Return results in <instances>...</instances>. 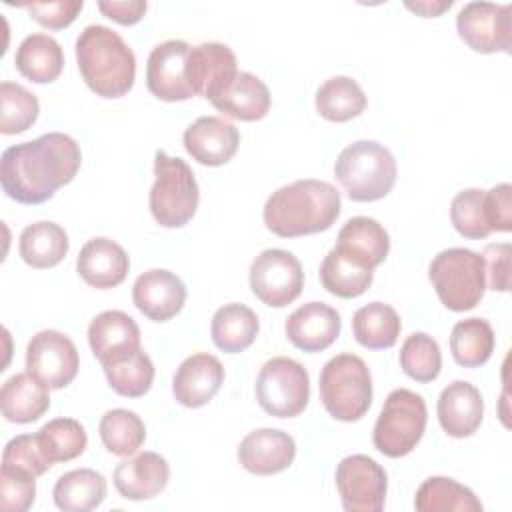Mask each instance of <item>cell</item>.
<instances>
[{"label":"cell","mask_w":512,"mask_h":512,"mask_svg":"<svg viewBox=\"0 0 512 512\" xmlns=\"http://www.w3.org/2000/svg\"><path fill=\"white\" fill-rule=\"evenodd\" d=\"M512 188L510 184H496L494 188L486 190V210H488V224L492 232H510L512 230V202H510Z\"/></svg>","instance_id":"7dc6e473"},{"label":"cell","mask_w":512,"mask_h":512,"mask_svg":"<svg viewBox=\"0 0 512 512\" xmlns=\"http://www.w3.org/2000/svg\"><path fill=\"white\" fill-rule=\"evenodd\" d=\"M454 2L452 0H420V2H404V6L420 16H426V18H432V16H440L444 10H448Z\"/></svg>","instance_id":"681fc988"},{"label":"cell","mask_w":512,"mask_h":512,"mask_svg":"<svg viewBox=\"0 0 512 512\" xmlns=\"http://www.w3.org/2000/svg\"><path fill=\"white\" fill-rule=\"evenodd\" d=\"M76 270L86 284L106 290L124 282L130 270V258L118 242L96 236L80 248Z\"/></svg>","instance_id":"7402d4cb"},{"label":"cell","mask_w":512,"mask_h":512,"mask_svg":"<svg viewBox=\"0 0 512 512\" xmlns=\"http://www.w3.org/2000/svg\"><path fill=\"white\" fill-rule=\"evenodd\" d=\"M436 412L438 422L448 436L466 438L472 436L482 424L484 400L474 384L454 380L440 392Z\"/></svg>","instance_id":"603a6c76"},{"label":"cell","mask_w":512,"mask_h":512,"mask_svg":"<svg viewBox=\"0 0 512 512\" xmlns=\"http://www.w3.org/2000/svg\"><path fill=\"white\" fill-rule=\"evenodd\" d=\"M512 6L494 2H468L456 16L458 36L474 52L510 54L512 46Z\"/></svg>","instance_id":"8fae6325"},{"label":"cell","mask_w":512,"mask_h":512,"mask_svg":"<svg viewBox=\"0 0 512 512\" xmlns=\"http://www.w3.org/2000/svg\"><path fill=\"white\" fill-rule=\"evenodd\" d=\"M106 478L92 468H76L62 474L52 490L54 504L64 512H88L106 498Z\"/></svg>","instance_id":"4dcf8cb0"},{"label":"cell","mask_w":512,"mask_h":512,"mask_svg":"<svg viewBox=\"0 0 512 512\" xmlns=\"http://www.w3.org/2000/svg\"><path fill=\"white\" fill-rule=\"evenodd\" d=\"M366 94L350 76H332L316 90V110L330 122H346L366 108Z\"/></svg>","instance_id":"e575fe53"},{"label":"cell","mask_w":512,"mask_h":512,"mask_svg":"<svg viewBox=\"0 0 512 512\" xmlns=\"http://www.w3.org/2000/svg\"><path fill=\"white\" fill-rule=\"evenodd\" d=\"M40 450L50 464L78 458L88 444L84 426L74 418H54L36 432Z\"/></svg>","instance_id":"74e56055"},{"label":"cell","mask_w":512,"mask_h":512,"mask_svg":"<svg viewBox=\"0 0 512 512\" xmlns=\"http://www.w3.org/2000/svg\"><path fill=\"white\" fill-rule=\"evenodd\" d=\"M336 488L346 512H380L384 508L386 470L366 454H352L336 468Z\"/></svg>","instance_id":"7c38bea8"},{"label":"cell","mask_w":512,"mask_h":512,"mask_svg":"<svg viewBox=\"0 0 512 512\" xmlns=\"http://www.w3.org/2000/svg\"><path fill=\"white\" fill-rule=\"evenodd\" d=\"M238 128L220 116H200L184 130L186 152L204 166H222L236 154Z\"/></svg>","instance_id":"ac0fdd59"},{"label":"cell","mask_w":512,"mask_h":512,"mask_svg":"<svg viewBox=\"0 0 512 512\" xmlns=\"http://www.w3.org/2000/svg\"><path fill=\"white\" fill-rule=\"evenodd\" d=\"M98 432L104 448L116 456H132L146 440L142 418L126 408L108 410L100 418Z\"/></svg>","instance_id":"f35d334b"},{"label":"cell","mask_w":512,"mask_h":512,"mask_svg":"<svg viewBox=\"0 0 512 512\" xmlns=\"http://www.w3.org/2000/svg\"><path fill=\"white\" fill-rule=\"evenodd\" d=\"M88 342L100 364L140 348V328L122 310H104L88 326Z\"/></svg>","instance_id":"d4e9b609"},{"label":"cell","mask_w":512,"mask_h":512,"mask_svg":"<svg viewBox=\"0 0 512 512\" xmlns=\"http://www.w3.org/2000/svg\"><path fill=\"white\" fill-rule=\"evenodd\" d=\"M154 176L148 196L154 220L164 228H180L188 224L196 214L200 200L192 168L182 158L156 150Z\"/></svg>","instance_id":"8992f818"},{"label":"cell","mask_w":512,"mask_h":512,"mask_svg":"<svg viewBox=\"0 0 512 512\" xmlns=\"http://www.w3.org/2000/svg\"><path fill=\"white\" fill-rule=\"evenodd\" d=\"M28 10L30 18L36 20L38 24L50 28V30H60L70 26L80 10L84 8L82 0H58V2H34V4H24Z\"/></svg>","instance_id":"f6af8a7d"},{"label":"cell","mask_w":512,"mask_h":512,"mask_svg":"<svg viewBox=\"0 0 512 512\" xmlns=\"http://www.w3.org/2000/svg\"><path fill=\"white\" fill-rule=\"evenodd\" d=\"M414 508L418 512H482V502L468 486L446 476H430L418 486Z\"/></svg>","instance_id":"d6a6232c"},{"label":"cell","mask_w":512,"mask_h":512,"mask_svg":"<svg viewBox=\"0 0 512 512\" xmlns=\"http://www.w3.org/2000/svg\"><path fill=\"white\" fill-rule=\"evenodd\" d=\"M2 464L20 468L32 476H42L50 470V462L44 458L36 434H20L6 442L2 452Z\"/></svg>","instance_id":"ee69618b"},{"label":"cell","mask_w":512,"mask_h":512,"mask_svg":"<svg viewBox=\"0 0 512 512\" xmlns=\"http://www.w3.org/2000/svg\"><path fill=\"white\" fill-rule=\"evenodd\" d=\"M428 278L440 302L452 312L472 310L486 292L484 258L468 248L438 252L428 266Z\"/></svg>","instance_id":"52a82bcc"},{"label":"cell","mask_w":512,"mask_h":512,"mask_svg":"<svg viewBox=\"0 0 512 512\" xmlns=\"http://www.w3.org/2000/svg\"><path fill=\"white\" fill-rule=\"evenodd\" d=\"M450 220L456 232L470 240H482L492 234L486 210V190H460L450 204Z\"/></svg>","instance_id":"b9f144b4"},{"label":"cell","mask_w":512,"mask_h":512,"mask_svg":"<svg viewBox=\"0 0 512 512\" xmlns=\"http://www.w3.org/2000/svg\"><path fill=\"white\" fill-rule=\"evenodd\" d=\"M340 208V192L330 182L304 178L272 192L262 216L272 234L296 238L328 230L340 216Z\"/></svg>","instance_id":"7a4b0ae2"},{"label":"cell","mask_w":512,"mask_h":512,"mask_svg":"<svg viewBox=\"0 0 512 512\" xmlns=\"http://www.w3.org/2000/svg\"><path fill=\"white\" fill-rule=\"evenodd\" d=\"M80 164L82 152L78 142L64 132H48L2 152V190L20 204H42L60 186L74 180Z\"/></svg>","instance_id":"6da1fadb"},{"label":"cell","mask_w":512,"mask_h":512,"mask_svg":"<svg viewBox=\"0 0 512 512\" xmlns=\"http://www.w3.org/2000/svg\"><path fill=\"white\" fill-rule=\"evenodd\" d=\"M222 382V362L214 354L196 352L176 368L172 378V394L182 406L200 408L218 394Z\"/></svg>","instance_id":"ffe728a7"},{"label":"cell","mask_w":512,"mask_h":512,"mask_svg":"<svg viewBox=\"0 0 512 512\" xmlns=\"http://www.w3.org/2000/svg\"><path fill=\"white\" fill-rule=\"evenodd\" d=\"M396 160L392 152L374 140H356L336 158L334 176L354 202L384 198L396 184Z\"/></svg>","instance_id":"277c9868"},{"label":"cell","mask_w":512,"mask_h":512,"mask_svg":"<svg viewBox=\"0 0 512 512\" xmlns=\"http://www.w3.org/2000/svg\"><path fill=\"white\" fill-rule=\"evenodd\" d=\"M102 368L110 388L126 398L144 396L154 380V364L142 348L106 362Z\"/></svg>","instance_id":"d590c367"},{"label":"cell","mask_w":512,"mask_h":512,"mask_svg":"<svg viewBox=\"0 0 512 512\" xmlns=\"http://www.w3.org/2000/svg\"><path fill=\"white\" fill-rule=\"evenodd\" d=\"M426 420L428 410L420 394L408 388L392 390L372 430L374 448L388 458L410 454L424 436Z\"/></svg>","instance_id":"ba28073f"},{"label":"cell","mask_w":512,"mask_h":512,"mask_svg":"<svg viewBox=\"0 0 512 512\" xmlns=\"http://www.w3.org/2000/svg\"><path fill=\"white\" fill-rule=\"evenodd\" d=\"M36 476L2 464L0 470V508L4 512H24L36 498Z\"/></svg>","instance_id":"7bdbcfd3"},{"label":"cell","mask_w":512,"mask_h":512,"mask_svg":"<svg viewBox=\"0 0 512 512\" xmlns=\"http://www.w3.org/2000/svg\"><path fill=\"white\" fill-rule=\"evenodd\" d=\"M294 456V438L276 428L252 430L238 446V462L256 476H272L286 470L294 462Z\"/></svg>","instance_id":"e0dca14e"},{"label":"cell","mask_w":512,"mask_h":512,"mask_svg":"<svg viewBox=\"0 0 512 512\" xmlns=\"http://www.w3.org/2000/svg\"><path fill=\"white\" fill-rule=\"evenodd\" d=\"M400 368L416 382H432L442 368L438 342L426 332H412L400 348Z\"/></svg>","instance_id":"60d3db41"},{"label":"cell","mask_w":512,"mask_h":512,"mask_svg":"<svg viewBox=\"0 0 512 512\" xmlns=\"http://www.w3.org/2000/svg\"><path fill=\"white\" fill-rule=\"evenodd\" d=\"M510 256H512L510 242H496L484 248L482 258L486 268V280L492 290H498V292L510 290Z\"/></svg>","instance_id":"bcb514c9"},{"label":"cell","mask_w":512,"mask_h":512,"mask_svg":"<svg viewBox=\"0 0 512 512\" xmlns=\"http://www.w3.org/2000/svg\"><path fill=\"white\" fill-rule=\"evenodd\" d=\"M212 106L236 120H262L270 110V90L256 74L238 72L212 100Z\"/></svg>","instance_id":"484cf974"},{"label":"cell","mask_w":512,"mask_h":512,"mask_svg":"<svg viewBox=\"0 0 512 512\" xmlns=\"http://www.w3.org/2000/svg\"><path fill=\"white\" fill-rule=\"evenodd\" d=\"M402 322L398 312L384 302H370L352 316V334L368 350L392 348L400 336Z\"/></svg>","instance_id":"1f68e13d"},{"label":"cell","mask_w":512,"mask_h":512,"mask_svg":"<svg viewBox=\"0 0 512 512\" xmlns=\"http://www.w3.org/2000/svg\"><path fill=\"white\" fill-rule=\"evenodd\" d=\"M80 368L74 342L58 330L36 332L26 346V372L50 390L68 386Z\"/></svg>","instance_id":"4fadbf2b"},{"label":"cell","mask_w":512,"mask_h":512,"mask_svg":"<svg viewBox=\"0 0 512 512\" xmlns=\"http://www.w3.org/2000/svg\"><path fill=\"white\" fill-rule=\"evenodd\" d=\"M40 104L36 94L18 82L4 80L0 84V132L20 134L26 132L38 118Z\"/></svg>","instance_id":"ab89813d"},{"label":"cell","mask_w":512,"mask_h":512,"mask_svg":"<svg viewBox=\"0 0 512 512\" xmlns=\"http://www.w3.org/2000/svg\"><path fill=\"white\" fill-rule=\"evenodd\" d=\"M48 386L28 372L10 376L0 390V408L6 420L16 424L36 422L50 408Z\"/></svg>","instance_id":"4316f807"},{"label":"cell","mask_w":512,"mask_h":512,"mask_svg":"<svg viewBox=\"0 0 512 512\" xmlns=\"http://www.w3.org/2000/svg\"><path fill=\"white\" fill-rule=\"evenodd\" d=\"M334 248L358 266L374 270L390 252V236L378 220L354 216L340 228Z\"/></svg>","instance_id":"cb8c5ba5"},{"label":"cell","mask_w":512,"mask_h":512,"mask_svg":"<svg viewBox=\"0 0 512 512\" xmlns=\"http://www.w3.org/2000/svg\"><path fill=\"white\" fill-rule=\"evenodd\" d=\"M186 286L180 276L164 268H152L140 274L132 286L134 306L154 322L174 318L186 302Z\"/></svg>","instance_id":"2e32d148"},{"label":"cell","mask_w":512,"mask_h":512,"mask_svg":"<svg viewBox=\"0 0 512 512\" xmlns=\"http://www.w3.org/2000/svg\"><path fill=\"white\" fill-rule=\"evenodd\" d=\"M250 288L266 306L284 308L292 304L304 288L300 260L282 248L262 250L250 264Z\"/></svg>","instance_id":"30bf717a"},{"label":"cell","mask_w":512,"mask_h":512,"mask_svg":"<svg viewBox=\"0 0 512 512\" xmlns=\"http://www.w3.org/2000/svg\"><path fill=\"white\" fill-rule=\"evenodd\" d=\"M14 64L24 78L36 84H46L60 76L64 68V52L52 36L38 32L26 36L18 44Z\"/></svg>","instance_id":"f1b7e54d"},{"label":"cell","mask_w":512,"mask_h":512,"mask_svg":"<svg viewBox=\"0 0 512 512\" xmlns=\"http://www.w3.org/2000/svg\"><path fill=\"white\" fill-rule=\"evenodd\" d=\"M320 400L342 422L360 420L372 404V376L366 362L350 352L332 356L320 372Z\"/></svg>","instance_id":"5b68a950"},{"label":"cell","mask_w":512,"mask_h":512,"mask_svg":"<svg viewBox=\"0 0 512 512\" xmlns=\"http://www.w3.org/2000/svg\"><path fill=\"white\" fill-rule=\"evenodd\" d=\"M238 74L236 54L222 42H202L190 48L188 80L194 96L214 100Z\"/></svg>","instance_id":"9a60e30c"},{"label":"cell","mask_w":512,"mask_h":512,"mask_svg":"<svg viewBox=\"0 0 512 512\" xmlns=\"http://www.w3.org/2000/svg\"><path fill=\"white\" fill-rule=\"evenodd\" d=\"M258 330L260 322L256 312L238 302L220 306L210 322V334L216 348L228 354H236L252 346Z\"/></svg>","instance_id":"f546056e"},{"label":"cell","mask_w":512,"mask_h":512,"mask_svg":"<svg viewBox=\"0 0 512 512\" xmlns=\"http://www.w3.org/2000/svg\"><path fill=\"white\" fill-rule=\"evenodd\" d=\"M190 48L188 42L174 38L152 48L146 64V86L158 100L182 102L194 96L188 80Z\"/></svg>","instance_id":"5bb4252c"},{"label":"cell","mask_w":512,"mask_h":512,"mask_svg":"<svg viewBox=\"0 0 512 512\" xmlns=\"http://www.w3.org/2000/svg\"><path fill=\"white\" fill-rule=\"evenodd\" d=\"M286 338L302 352H322L342 330L340 314L324 302H306L286 318Z\"/></svg>","instance_id":"d6986e66"},{"label":"cell","mask_w":512,"mask_h":512,"mask_svg":"<svg viewBox=\"0 0 512 512\" xmlns=\"http://www.w3.org/2000/svg\"><path fill=\"white\" fill-rule=\"evenodd\" d=\"M76 62L86 86L96 96L120 98L134 86L136 56L108 26L90 24L78 34Z\"/></svg>","instance_id":"3957f363"},{"label":"cell","mask_w":512,"mask_h":512,"mask_svg":"<svg viewBox=\"0 0 512 512\" xmlns=\"http://www.w3.org/2000/svg\"><path fill=\"white\" fill-rule=\"evenodd\" d=\"M254 390L256 400L266 414L294 418L308 406L310 376L298 360L276 356L260 368Z\"/></svg>","instance_id":"9c48e42d"},{"label":"cell","mask_w":512,"mask_h":512,"mask_svg":"<svg viewBox=\"0 0 512 512\" xmlns=\"http://www.w3.org/2000/svg\"><path fill=\"white\" fill-rule=\"evenodd\" d=\"M70 240L66 230L50 220H40L28 224L20 232L18 252L20 258L32 268H52L64 260L68 254Z\"/></svg>","instance_id":"83f0119b"},{"label":"cell","mask_w":512,"mask_h":512,"mask_svg":"<svg viewBox=\"0 0 512 512\" xmlns=\"http://www.w3.org/2000/svg\"><path fill=\"white\" fill-rule=\"evenodd\" d=\"M98 8L104 16L110 20L132 26L142 20V16L148 10V4L144 0H130V2H98Z\"/></svg>","instance_id":"c3c4849f"},{"label":"cell","mask_w":512,"mask_h":512,"mask_svg":"<svg viewBox=\"0 0 512 512\" xmlns=\"http://www.w3.org/2000/svg\"><path fill=\"white\" fill-rule=\"evenodd\" d=\"M170 480V466L156 452H140L124 458L114 468V486L126 500H148L158 496Z\"/></svg>","instance_id":"44dd1931"},{"label":"cell","mask_w":512,"mask_h":512,"mask_svg":"<svg viewBox=\"0 0 512 512\" xmlns=\"http://www.w3.org/2000/svg\"><path fill=\"white\" fill-rule=\"evenodd\" d=\"M374 278V270L362 268L350 258L342 256L332 248L320 264V282L322 286L338 298H356L364 294Z\"/></svg>","instance_id":"8d00e7d4"},{"label":"cell","mask_w":512,"mask_h":512,"mask_svg":"<svg viewBox=\"0 0 512 512\" xmlns=\"http://www.w3.org/2000/svg\"><path fill=\"white\" fill-rule=\"evenodd\" d=\"M494 344V330L484 318H464L454 324L450 334L452 358L464 368L486 364L494 352Z\"/></svg>","instance_id":"836d02e7"}]
</instances>
